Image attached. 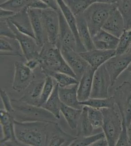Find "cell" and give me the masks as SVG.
Instances as JSON below:
<instances>
[{
  "label": "cell",
  "instance_id": "cell-1",
  "mask_svg": "<svg viewBox=\"0 0 131 146\" xmlns=\"http://www.w3.org/2000/svg\"><path fill=\"white\" fill-rule=\"evenodd\" d=\"M50 123L37 121L21 122L14 120L17 140L23 145L46 146Z\"/></svg>",
  "mask_w": 131,
  "mask_h": 146
},
{
  "label": "cell",
  "instance_id": "cell-2",
  "mask_svg": "<svg viewBox=\"0 0 131 146\" xmlns=\"http://www.w3.org/2000/svg\"><path fill=\"white\" fill-rule=\"evenodd\" d=\"M38 59L39 66L45 76L57 72L65 73L77 79L76 75L65 61L59 48L52 46L48 42L42 47Z\"/></svg>",
  "mask_w": 131,
  "mask_h": 146
},
{
  "label": "cell",
  "instance_id": "cell-3",
  "mask_svg": "<svg viewBox=\"0 0 131 146\" xmlns=\"http://www.w3.org/2000/svg\"><path fill=\"white\" fill-rule=\"evenodd\" d=\"M13 111L11 115L15 121L21 122H44L57 123L58 119L42 107L37 106L19 100H11Z\"/></svg>",
  "mask_w": 131,
  "mask_h": 146
},
{
  "label": "cell",
  "instance_id": "cell-4",
  "mask_svg": "<svg viewBox=\"0 0 131 146\" xmlns=\"http://www.w3.org/2000/svg\"><path fill=\"white\" fill-rule=\"evenodd\" d=\"M116 7L115 3L96 2L85 10L83 16L92 37L102 28L112 11Z\"/></svg>",
  "mask_w": 131,
  "mask_h": 146
},
{
  "label": "cell",
  "instance_id": "cell-5",
  "mask_svg": "<svg viewBox=\"0 0 131 146\" xmlns=\"http://www.w3.org/2000/svg\"><path fill=\"white\" fill-rule=\"evenodd\" d=\"M100 110L103 115L102 128L109 146H116L122 129V122L115 109L106 108Z\"/></svg>",
  "mask_w": 131,
  "mask_h": 146
},
{
  "label": "cell",
  "instance_id": "cell-6",
  "mask_svg": "<svg viewBox=\"0 0 131 146\" xmlns=\"http://www.w3.org/2000/svg\"><path fill=\"white\" fill-rule=\"evenodd\" d=\"M115 104L120 110L122 124L127 128L131 122V82L124 81L117 87L114 92Z\"/></svg>",
  "mask_w": 131,
  "mask_h": 146
},
{
  "label": "cell",
  "instance_id": "cell-7",
  "mask_svg": "<svg viewBox=\"0 0 131 146\" xmlns=\"http://www.w3.org/2000/svg\"><path fill=\"white\" fill-rule=\"evenodd\" d=\"M41 17L47 42L52 46L58 47L60 29L58 11L50 8L41 10Z\"/></svg>",
  "mask_w": 131,
  "mask_h": 146
},
{
  "label": "cell",
  "instance_id": "cell-8",
  "mask_svg": "<svg viewBox=\"0 0 131 146\" xmlns=\"http://www.w3.org/2000/svg\"><path fill=\"white\" fill-rule=\"evenodd\" d=\"M110 86H112L111 80L104 64L95 71L90 98H108Z\"/></svg>",
  "mask_w": 131,
  "mask_h": 146
},
{
  "label": "cell",
  "instance_id": "cell-9",
  "mask_svg": "<svg viewBox=\"0 0 131 146\" xmlns=\"http://www.w3.org/2000/svg\"><path fill=\"white\" fill-rule=\"evenodd\" d=\"M7 21L13 31L16 39L20 44L23 54L26 61L38 58L42 48L38 45L35 38L20 32L9 21L7 20Z\"/></svg>",
  "mask_w": 131,
  "mask_h": 146
},
{
  "label": "cell",
  "instance_id": "cell-10",
  "mask_svg": "<svg viewBox=\"0 0 131 146\" xmlns=\"http://www.w3.org/2000/svg\"><path fill=\"white\" fill-rule=\"evenodd\" d=\"M131 63V46L128 51L121 55H116L104 63L109 74L113 86L118 78Z\"/></svg>",
  "mask_w": 131,
  "mask_h": 146
},
{
  "label": "cell",
  "instance_id": "cell-11",
  "mask_svg": "<svg viewBox=\"0 0 131 146\" xmlns=\"http://www.w3.org/2000/svg\"><path fill=\"white\" fill-rule=\"evenodd\" d=\"M14 66V73L12 87L14 91L21 92L28 87L35 79V75L33 71L23 62L16 61Z\"/></svg>",
  "mask_w": 131,
  "mask_h": 146
},
{
  "label": "cell",
  "instance_id": "cell-12",
  "mask_svg": "<svg viewBox=\"0 0 131 146\" xmlns=\"http://www.w3.org/2000/svg\"><path fill=\"white\" fill-rule=\"evenodd\" d=\"M65 61L73 70L79 81L88 66L89 63L80 54L75 50L67 47L59 48Z\"/></svg>",
  "mask_w": 131,
  "mask_h": 146
},
{
  "label": "cell",
  "instance_id": "cell-13",
  "mask_svg": "<svg viewBox=\"0 0 131 146\" xmlns=\"http://www.w3.org/2000/svg\"><path fill=\"white\" fill-rule=\"evenodd\" d=\"M77 136L69 135L63 131L58 123H50L47 133L46 146H70Z\"/></svg>",
  "mask_w": 131,
  "mask_h": 146
},
{
  "label": "cell",
  "instance_id": "cell-14",
  "mask_svg": "<svg viewBox=\"0 0 131 146\" xmlns=\"http://www.w3.org/2000/svg\"><path fill=\"white\" fill-rule=\"evenodd\" d=\"M58 14L60 21V29L58 47H67L77 52V41L75 35L60 9L58 11Z\"/></svg>",
  "mask_w": 131,
  "mask_h": 146
},
{
  "label": "cell",
  "instance_id": "cell-15",
  "mask_svg": "<svg viewBox=\"0 0 131 146\" xmlns=\"http://www.w3.org/2000/svg\"><path fill=\"white\" fill-rule=\"evenodd\" d=\"M79 54L86 60L89 64L96 70L110 58L116 55V50H104L95 49Z\"/></svg>",
  "mask_w": 131,
  "mask_h": 146
},
{
  "label": "cell",
  "instance_id": "cell-16",
  "mask_svg": "<svg viewBox=\"0 0 131 146\" xmlns=\"http://www.w3.org/2000/svg\"><path fill=\"white\" fill-rule=\"evenodd\" d=\"M28 12L35 35V40L38 45L42 48L47 42V40L42 20L41 10L28 9Z\"/></svg>",
  "mask_w": 131,
  "mask_h": 146
},
{
  "label": "cell",
  "instance_id": "cell-17",
  "mask_svg": "<svg viewBox=\"0 0 131 146\" xmlns=\"http://www.w3.org/2000/svg\"><path fill=\"white\" fill-rule=\"evenodd\" d=\"M7 20L9 21L20 32L35 39V35L28 12V9H25L17 12Z\"/></svg>",
  "mask_w": 131,
  "mask_h": 146
},
{
  "label": "cell",
  "instance_id": "cell-18",
  "mask_svg": "<svg viewBox=\"0 0 131 146\" xmlns=\"http://www.w3.org/2000/svg\"><path fill=\"white\" fill-rule=\"evenodd\" d=\"M102 29L118 38L124 31V20L116 7L112 11Z\"/></svg>",
  "mask_w": 131,
  "mask_h": 146
},
{
  "label": "cell",
  "instance_id": "cell-19",
  "mask_svg": "<svg viewBox=\"0 0 131 146\" xmlns=\"http://www.w3.org/2000/svg\"><path fill=\"white\" fill-rule=\"evenodd\" d=\"M95 48L99 50H116L119 38L101 29L92 37Z\"/></svg>",
  "mask_w": 131,
  "mask_h": 146
},
{
  "label": "cell",
  "instance_id": "cell-20",
  "mask_svg": "<svg viewBox=\"0 0 131 146\" xmlns=\"http://www.w3.org/2000/svg\"><path fill=\"white\" fill-rule=\"evenodd\" d=\"M96 70L89 65L80 79L77 90V97L80 102L85 101L90 98L93 78Z\"/></svg>",
  "mask_w": 131,
  "mask_h": 146
},
{
  "label": "cell",
  "instance_id": "cell-21",
  "mask_svg": "<svg viewBox=\"0 0 131 146\" xmlns=\"http://www.w3.org/2000/svg\"><path fill=\"white\" fill-rule=\"evenodd\" d=\"M45 82V78L33 80L25 90L26 92L22 98H20V100L38 106Z\"/></svg>",
  "mask_w": 131,
  "mask_h": 146
},
{
  "label": "cell",
  "instance_id": "cell-22",
  "mask_svg": "<svg viewBox=\"0 0 131 146\" xmlns=\"http://www.w3.org/2000/svg\"><path fill=\"white\" fill-rule=\"evenodd\" d=\"M57 1L58 2L60 10L62 12L67 23L75 35L77 41V52L79 53H81L86 51V49L82 43L78 35L76 17L73 15L63 0H57Z\"/></svg>",
  "mask_w": 131,
  "mask_h": 146
},
{
  "label": "cell",
  "instance_id": "cell-23",
  "mask_svg": "<svg viewBox=\"0 0 131 146\" xmlns=\"http://www.w3.org/2000/svg\"><path fill=\"white\" fill-rule=\"evenodd\" d=\"M78 86V84L64 88L59 86V95L63 104L77 109H82L84 106L80 104L77 97Z\"/></svg>",
  "mask_w": 131,
  "mask_h": 146
},
{
  "label": "cell",
  "instance_id": "cell-24",
  "mask_svg": "<svg viewBox=\"0 0 131 146\" xmlns=\"http://www.w3.org/2000/svg\"><path fill=\"white\" fill-rule=\"evenodd\" d=\"M78 33L82 43L87 51L95 49L86 21L83 14L76 17Z\"/></svg>",
  "mask_w": 131,
  "mask_h": 146
},
{
  "label": "cell",
  "instance_id": "cell-25",
  "mask_svg": "<svg viewBox=\"0 0 131 146\" xmlns=\"http://www.w3.org/2000/svg\"><path fill=\"white\" fill-rule=\"evenodd\" d=\"M1 56H22L23 54L20 44L16 38L5 36L0 37Z\"/></svg>",
  "mask_w": 131,
  "mask_h": 146
},
{
  "label": "cell",
  "instance_id": "cell-26",
  "mask_svg": "<svg viewBox=\"0 0 131 146\" xmlns=\"http://www.w3.org/2000/svg\"><path fill=\"white\" fill-rule=\"evenodd\" d=\"M58 88L59 85L56 82L52 95H50L46 103L42 107L52 113L56 118L59 119L60 118L61 107L62 102L59 95Z\"/></svg>",
  "mask_w": 131,
  "mask_h": 146
},
{
  "label": "cell",
  "instance_id": "cell-27",
  "mask_svg": "<svg viewBox=\"0 0 131 146\" xmlns=\"http://www.w3.org/2000/svg\"><path fill=\"white\" fill-rule=\"evenodd\" d=\"M82 109L73 108L62 103L61 107V113H62L71 129L75 130L77 128Z\"/></svg>",
  "mask_w": 131,
  "mask_h": 146
},
{
  "label": "cell",
  "instance_id": "cell-28",
  "mask_svg": "<svg viewBox=\"0 0 131 146\" xmlns=\"http://www.w3.org/2000/svg\"><path fill=\"white\" fill-rule=\"evenodd\" d=\"M36 1L37 0H7L1 4L0 8L17 13L25 9H32Z\"/></svg>",
  "mask_w": 131,
  "mask_h": 146
},
{
  "label": "cell",
  "instance_id": "cell-29",
  "mask_svg": "<svg viewBox=\"0 0 131 146\" xmlns=\"http://www.w3.org/2000/svg\"><path fill=\"white\" fill-rule=\"evenodd\" d=\"M77 136H86L93 134L94 129L89 119L87 107L84 106L77 129Z\"/></svg>",
  "mask_w": 131,
  "mask_h": 146
},
{
  "label": "cell",
  "instance_id": "cell-30",
  "mask_svg": "<svg viewBox=\"0 0 131 146\" xmlns=\"http://www.w3.org/2000/svg\"><path fill=\"white\" fill-rule=\"evenodd\" d=\"M75 17L83 14L85 10L96 0H63Z\"/></svg>",
  "mask_w": 131,
  "mask_h": 146
},
{
  "label": "cell",
  "instance_id": "cell-31",
  "mask_svg": "<svg viewBox=\"0 0 131 146\" xmlns=\"http://www.w3.org/2000/svg\"><path fill=\"white\" fill-rule=\"evenodd\" d=\"M116 8L122 16L125 30L131 28V0H117Z\"/></svg>",
  "mask_w": 131,
  "mask_h": 146
},
{
  "label": "cell",
  "instance_id": "cell-32",
  "mask_svg": "<svg viewBox=\"0 0 131 146\" xmlns=\"http://www.w3.org/2000/svg\"><path fill=\"white\" fill-rule=\"evenodd\" d=\"M80 103L83 106L97 109L106 108L115 109V100L113 96L105 98H89L85 101L80 102Z\"/></svg>",
  "mask_w": 131,
  "mask_h": 146
},
{
  "label": "cell",
  "instance_id": "cell-33",
  "mask_svg": "<svg viewBox=\"0 0 131 146\" xmlns=\"http://www.w3.org/2000/svg\"><path fill=\"white\" fill-rule=\"evenodd\" d=\"M2 127L3 138L1 140V145H6L9 143H14L17 145H23L17 140L15 135L14 121L5 124L1 125Z\"/></svg>",
  "mask_w": 131,
  "mask_h": 146
},
{
  "label": "cell",
  "instance_id": "cell-34",
  "mask_svg": "<svg viewBox=\"0 0 131 146\" xmlns=\"http://www.w3.org/2000/svg\"><path fill=\"white\" fill-rule=\"evenodd\" d=\"M47 76H52L60 87H68L79 83L77 78L65 73L55 72L50 73Z\"/></svg>",
  "mask_w": 131,
  "mask_h": 146
},
{
  "label": "cell",
  "instance_id": "cell-35",
  "mask_svg": "<svg viewBox=\"0 0 131 146\" xmlns=\"http://www.w3.org/2000/svg\"><path fill=\"white\" fill-rule=\"evenodd\" d=\"M106 137L104 132L86 136H77V139L71 143V146H91V145L101 138Z\"/></svg>",
  "mask_w": 131,
  "mask_h": 146
},
{
  "label": "cell",
  "instance_id": "cell-36",
  "mask_svg": "<svg viewBox=\"0 0 131 146\" xmlns=\"http://www.w3.org/2000/svg\"><path fill=\"white\" fill-rule=\"evenodd\" d=\"M55 84L56 82L52 76H46L45 83L40 97L38 106H42L48 100L50 95H52Z\"/></svg>",
  "mask_w": 131,
  "mask_h": 146
},
{
  "label": "cell",
  "instance_id": "cell-37",
  "mask_svg": "<svg viewBox=\"0 0 131 146\" xmlns=\"http://www.w3.org/2000/svg\"><path fill=\"white\" fill-rule=\"evenodd\" d=\"M87 107L88 118L94 129L102 128L103 122V115L101 110Z\"/></svg>",
  "mask_w": 131,
  "mask_h": 146
},
{
  "label": "cell",
  "instance_id": "cell-38",
  "mask_svg": "<svg viewBox=\"0 0 131 146\" xmlns=\"http://www.w3.org/2000/svg\"><path fill=\"white\" fill-rule=\"evenodd\" d=\"M131 46V28L125 30L119 38V42L116 49V55H121L129 50Z\"/></svg>",
  "mask_w": 131,
  "mask_h": 146
},
{
  "label": "cell",
  "instance_id": "cell-39",
  "mask_svg": "<svg viewBox=\"0 0 131 146\" xmlns=\"http://www.w3.org/2000/svg\"><path fill=\"white\" fill-rule=\"evenodd\" d=\"M0 96L2 102L4 106L5 110L11 115L13 111V108L11 100H10L7 93L4 89L1 88Z\"/></svg>",
  "mask_w": 131,
  "mask_h": 146
},
{
  "label": "cell",
  "instance_id": "cell-40",
  "mask_svg": "<svg viewBox=\"0 0 131 146\" xmlns=\"http://www.w3.org/2000/svg\"><path fill=\"white\" fill-rule=\"evenodd\" d=\"M1 36L16 38L15 34L8 25L7 20H1Z\"/></svg>",
  "mask_w": 131,
  "mask_h": 146
},
{
  "label": "cell",
  "instance_id": "cell-41",
  "mask_svg": "<svg viewBox=\"0 0 131 146\" xmlns=\"http://www.w3.org/2000/svg\"><path fill=\"white\" fill-rule=\"evenodd\" d=\"M116 146H130L127 127L122 124V129L116 143Z\"/></svg>",
  "mask_w": 131,
  "mask_h": 146
},
{
  "label": "cell",
  "instance_id": "cell-42",
  "mask_svg": "<svg viewBox=\"0 0 131 146\" xmlns=\"http://www.w3.org/2000/svg\"><path fill=\"white\" fill-rule=\"evenodd\" d=\"M49 8L58 11L60 10L57 0H41Z\"/></svg>",
  "mask_w": 131,
  "mask_h": 146
},
{
  "label": "cell",
  "instance_id": "cell-43",
  "mask_svg": "<svg viewBox=\"0 0 131 146\" xmlns=\"http://www.w3.org/2000/svg\"><path fill=\"white\" fill-rule=\"evenodd\" d=\"M25 63L27 67H28L30 69L33 71L35 70L37 67L40 66V62L38 58H36L27 60L26 62Z\"/></svg>",
  "mask_w": 131,
  "mask_h": 146
},
{
  "label": "cell",
  "instance_id": "cell-44",
  "mask_svg": "<svg viewBox=\"0 0 131 146\" xmlns=\"http://www.w3.org/2000/svg\"><path fill=\"white\" fill-rule=\"evenodd\" d=\"M1 20H7L14 15L16 13L10 10L1 8Z\"/></svg>",
  "mask_w": 131,
  "mask_h": 146
},
{
  "label": "cell",
  "instance_id": "cell-45",
  "mask_svg": "<svg viewBox=\"0 0 131 146\" xmlns=\"http://www.w3.org/2000/svg\"><path fill=\"white\" fill-rule=\"evenodd\" d=\"M109 146L108 142L106 138H103L96 141L95 143L91 145V146Z\"/></svg>",
  "mask_w": 131,
  "mask_h": 146
},
{
  "label": "cell",
  "instance_id": "cell-46",
  "mask_svg": "<svg viewBox=\"0 0 131 146\" xmlns=\"http://www.w3.org/2000/svg\"><path fill=\"white\" fill-rule=\"evenodd\" d=\"M128 131V137H129V142L130 146H131V122L129 126L127 128Z\"/></svg>",
  "mask_w": 131,
  "mask_h": 146
},
{
  "label": "cell",
  "instance_id": "cell-47",
  "mask_svg": "<svg viewBox=\"0 0 131 146\" xmlns=\"http://www.w3.org/2000/svg\"><path fill=\"white\" fill-rule=\"evenodd\" d=\"M127 71L129 73L130 75L131 76V63L130 64L129 66L128 67V68L127 69Z\"/></svg>",
  "mask_w": 131,
  "mask_h": 146
}]
</instances>
